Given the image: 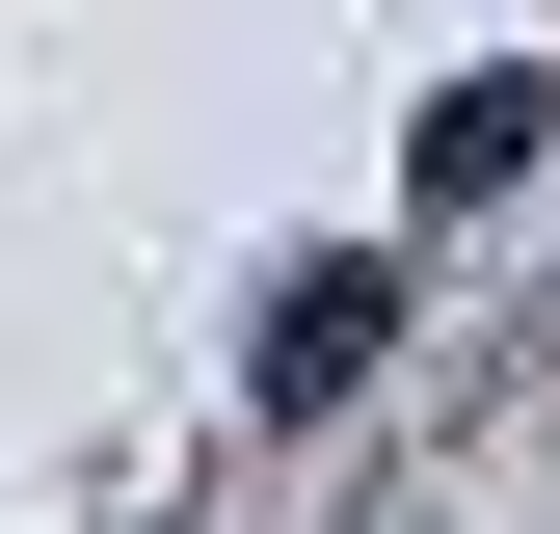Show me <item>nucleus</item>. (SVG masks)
<instances>
[{
    "label": "nucleus",
    "mask_w": 560,
    "mask_h": 534,
    "mask_svg": "<svg viewBox=\"0 0 560 534\" xmlns=\"http://www.w3.org/2000/svg\"><path fill=\"white\" fill-rule=\"evenodd\" d=\"M534 134H560V81H454L428 134H400V187H428V214H480V187H508Z\"/></svg>",
    "instance_id": "nucleus-2"
},
{
    "label": "nucleus",
    "mask_w": 560,
    "mask_h": 534,
    "mask_svg": "<svg viewBox=\"0 0 560 534\" xmlns=\"http://www.w3.org/2000/svg\"><path fill=\"white\" fill-rule=\"evenodd\" d=\"M374 321H400V267H294V294L241 321V374H267V400H347V374H374Z\"/></svg>",
    "instance_id": "nucleus-1"
}]
</instances>
